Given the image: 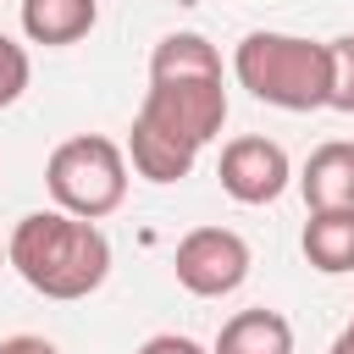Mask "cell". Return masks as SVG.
<instances>
[{
    "label": "cell",
    "instance_id": "6da1fadb",
    "mask_svg": "<svg viewBox=\"0 0 354 354\" xmlns=\"http://www.w3.org/2000/svg\"><path fill=\"white\" fill-rule=\"evenodd\" d=\"M227 122L221 55L205 33H166L149 55V88L127 127V160L149 183H183Z\"/></svg>",
    "mask_w": 354,
    "mask_h": 354
},
{
    "label": "cell",
    "instance_id": "7a4b0ae2",
    "mask_svg": "<svg viewBox=\"0 0 354 354\" xmlns=\"http://www.w3.org/2000/svg\"><path fill=\"white\" fill-rule=\"evenodd\" d=\"M6 260L33 293L72 304L111 277V238L72 210H28L6 238Z\"/></svg>",
    "mask_w": 354,
    "mask_h": 354
},
{
    "label": "cell",
    "instance_id": "3957f363",
    "mask_svg": "<svg viewBox=\"0 0 354 354\" xmlns=\"http://www.w3.org/2000/svg\"><path fill=\"white\" fill-rule=\"evenodd\" d=\"M232 77L260 105H277V111H321L326 105V88H332V55L315 39L260 28V33H243L238 39Z\"/></svg>",
    "mask_w": 354,
    "mask_h": 354
},
{
    "label": "cell",
    "instance_id": "277c9868",
    "mask_svg": "<svg viewBox=\"0 0 354 354\" xmlns=\"http://www.w3.org/2000/svg\"><path fill=\"white\" fill-rule=\"evenodd\" d=\"M44 188H50L55 210L100 221V216L122 210V199H127V149L100 133L61 138L44 160Z\"/></svg>",
    "mask_w": 354,
    "mask_h": 354
},
{
    "label": "cell",
    "instance_id": "5b68a950",
    "mask_svg": "<svg viewBox=\"0 0 354 354\" xmlns=\"http://www.w3.org/2000/svg\"><path fill=\"white\" fill-rule=\"evenodd\" d=\"M171 271L194 299H227L249 277V243L232 227H194V232H183Z\"/></svg>",
    "mask_w": 354,
    "mask_h": 354
},
{
    "label": "cell",
    "instance_id": "8992f818",
    "mask_svg": "<svg viewBox=\"0 0 354 354\" xmlns=\"http://www.w3.org/2000/svg\"><path fill=\"white\" fill-rule=\"evenodd\" d=\"M221 188L238 199V205H271L288 194L293 183V160L277 138H260V133H243L221 149V166H216Z\"/></svg>",
    "mask_w": 354,
    "mask_h": 354
},
{
    "label": "cell",
    "instance_id": "52a82bcc",
    "mask_svg": "<svg viewBox=\"0 0 354 354\" xmlns=\"http://www.w3.org/2000/svg\"><path fill=\"white\" fill-rule=\"evenodd\" d=\"M310 210H354V138H326L299 171Z\"/></svg>",
    "mask_w": 354,
    "mask_h": 354
},
{
    "label": "cell",
    "instance_id": "ba28073f",
    "mask_svg": "<svg viewBox=\"0 0 354 354\" xmlns=\"http://www.w3.org/2000/svg\"><path fill=\"white\" fill-rule=\"evenodd\" d=\"M17 17H22V33L33 44L61 50V44H77L100 22V0H22Z\"/></svg>",
    "mask_w": 354,
    "mask_h": 354
},
{
    "label": "cell",
    "instance_id": "9c48e42d",
    "mask_svg": "<svg viewBox=\"0 0 354 354\" xmlns=\"http://www.w3.org/2000/svg\"><path fill=\"white\" fill-rule=\"evenodd\" d=\"M210 354H293V326L277 310H238L221 321Z\"/></svg>",
    "mask_w": 354,
    "mask_h": 354
},
{
    "label": "cell",
    "instance_id": "30bf717a",
    "mask_svg": "<svg viewBox=\"0 0 354 354\" xmlns=\"http://www.w3.org/2000/svg\"><path fill=\"white\" fill-rule=\"evenodd\" d=\"M299 243L315 271H326V277L354 271V210H310Z\"/></svg>",
    "mask_w": 354,
    "mask_h": 354
},
{
    "label": "cell",
    "instance_id": "8fae6325",
    "mask_svg": "<svg viewBox=\"0 0 354 354\" xmlns=\"http://www.w3.org/2000/svg\"><path fill=\"white\" fill-rule=\"evenodd\" d=\"M326 55H332V88H326V105L343 111V116H354V33L332 39Z\"/></svg>",
    "mask_w": 354,
    "mask_h": 354
},
{
    "label": "cell",
    "instance_id": "7c38bea8",
    "mask_svg": "<svg viewBox=\"0 0 354 354\" xmlns=\"http://www.w3.org/2000/svg\"><path fill=\"white\" fill-rule=\"evenodd\" d=\"M28 77H33V61H28V50H22L11 33H0V111L22 100Z\"/></svg>",
    "mask_w": 354,
    "mask_h": 354
},
{
    "label": "cell",
    "instance_id": "4fadbf2b",
    "mask_svg": "<svg viewBox=\"0 0 354 354\" xmlns=\"http://www.w3.org/2000/svg\"><path fill=\"white\" fill-rule=\"evenodd\" d=\"M138 354H210V348H199L194 337H183V332H155Z\"/></svg>",
    "mask_w": 354,
    "mask_h": 354
},
{
    "label": "cell",
    "instance_id": "5bb4252c",
    "mask_svg": "<svg viewBox=\"0 0 354 354\" xmlns=\"http://www.w3.org/2000/svg\"><path fill=\"white\" fill-rule=\"evenodd\" d=\"M0 354H61L50 337H33V332H17V337H6L0 343Z\"/></svg>",
    "mask_w": 354,
    "mask_h": 354
},
{
    "label": "cell",
    "instance_id": "9a60e30c",
    "mask_svg": "<svg viewBox=\"0 0 354 354\" xmlns=\"http://www.w3.org/2000/svg\"><path fill=\"white\" fill-rule=\"evenodd\" d=\"M326 354H354V321H348V326L332 337V348H326Z\"/></svg>",
    "mask_w": 354,
    "mask_h": 354
},
{
    "label": "cell",
    "instance_id": "2e32d148",
    "mask_svg": "<svg viewBox=\"0 0 354 354\" xmlns=\"http://www.w3.org/2000/svg\"><path fill=\"white\" fill-rule=\"evenodd\" d=\"M0 260H6V243H0Z\"/></svg>",
    "mask_w": 354,
    "mask_h": 354
}]
</instances>
